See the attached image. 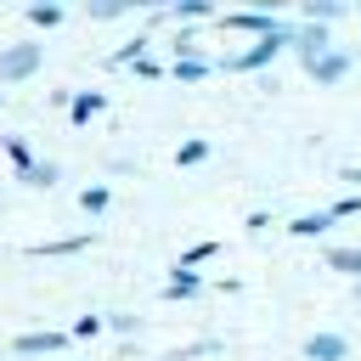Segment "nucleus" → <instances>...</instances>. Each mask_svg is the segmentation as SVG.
I'll use <instances>...</instances> for the list:
<instances>
[{
    "mask_svg": "<svg viewBox=\"0 0 361 361\" xmlns=\"http://www.w3.org/2000/svg\"><path fill=\"white\" fill-rule=\"evenodd\" d=\"M209 254H214V243H197V248H192V254L180 259V271H186V265H197V259H209Z\"/></svg>",
    "mask_w": 361,
    "mask_h": 361,
    "instance_id": "obj_14",
    "label": "nucleus"
},
{
    "mask_svg": "<svg viewBox=\"0 0 361 361\" xmlns=\"http://www.w3.org/2000/svg\"><path fill=\"white\" fill-rule=\"evenodd\" d=\"M79 203H85V214H102V209H107V186H85Z\"/></svg>",
    "mask_w": 361,
    "mask_h": 361,
    "instance_id": "obj_9",
    "label": "nucleus"
},
{
    "mask_svg": "<svg viewBox=\"0 0 361 361\" xmlns=\"http://www.w3.org/2000/svg\"><path fill=\"white\" fill-rule=\"evenodd\" d=\"M68 338L62 333H23L17 338V355H51V350H62Z\"/></svg>",
    "mask_w": 361,
    "mask_h": 361,
    "instance_id": "obj_4",
    "label": "nucleus"
},
{
    "mask_svg": "<svg viewBox=\"0 0 361 361\" xmlns=\"http://www.w3.org/2000/svg\"><path fill=\"white\" fill-rule=\"evenodd\" d=\"M203 158H209V141H186L180 147V164H203Z\"/></svg>",
    "mask_w": 361,
    "mask_h": 361,
    "instance_id": "obj_12",
    "label": "nucleus"
},
{
    "mask_svg": "<svg viewBox=\"0 0 361 361\" xmlns=\"http://www.w3.org/2000/svg\"><path fill=\"white\" fill-rule=\"evenodd\" d=\"M164 293H169V299H186V293H197V276H192V271H175Z\"/></svg>",
    "mask_w": 361,
    "mask_h": 361,
    "instance_id": "obj_7",
    "label": "nucleus"
},
{
    "mask_svg": "<svg viewBox=\"0 0 361 361\" xmlns=\"http://www.w3.org/2000/svg\"><path fill=\"white\" fill-rule=\"evenodd\" d=\"M28 17H34V23H39V28H51V23H62V6H34V11H28Z\"/></svg>",
    "mask_w": 361,
    "mask_h": 361,
    "instance_id": "obj_11",
    "label": "nucleus"
},
{
    "mask_svg": "<svg viewBox=\"0 0 361 361\" xmlns=\"http://www.w3.org/2000/svg\"><path fill=\"white\" fill-rule=\"evenodd\" d=\"M90 113H102V96H96V90H85V96H73V124H85Z\"/></svg>",
    "mask_w": 361,
    "mask_h": 361,
    "instance_id": "obj_6",
    "label": "nucleus"
},
{
    "mask_svg": "<svg viewBox=\"0 0 361 361\" xmlns=\"http://www.w3.org/2000/svg\"><path fill=\"white\" fill-rule=\"evenodd\" d=\"M344 68H350V56L344 51H327L322 62H310V79L316 85H333V79H344Z\"/></svg>",
    "mask_w": 361,
    "mask_h": 361,
    "instance_id": "obj_3",
    "label": "nucleus"
},
{
    "mask_svg": "<svg viewBox=\"0 0 361 361\" xmlns=\"http://www.w3.org/2000/svg\"><path fill=\"white\" fill-rule=\"evenodd\" d=\"M39 68V45H11L0 51V79H28Z\"/></svg>",
    "mask_w": 361,
    "mask_h": 361,
    "instance_id": "obj_1",
    "label": "nucleus"
},
{
    "mask_svg": "<svg viewBox=\"0 0 361 361\" xmlns=\"http://www.w3.org/2000/svg\"><path fill=\"white\" fill-rule=\"evenodd\" d=\"M327 265H338V271H355V276H361V248H333V254H327Z\"/></svg>",
    "mask_w": 361,
    "mask_h": 361,
    "instance_id": "obj_8",
    "label": "nucleus"
},
{
    "mask_svg": "<svg viewBox=\"0 0 361 361\" xmlns=\"http://www.w3.org/2000/svg\"><path fill=\"white\" fill-rule=\"evenodd\" d=\"M305 355H310V361H344L350 344H344L338 333H310V338H305Z\"/></svg>",
    "mask_w": 361,
    "mask_h": 361,
    "instance_id": "obj_2",
    "label": "nucleus"
},
{
    "mask_svg": "<svg viewBox=\"0 0 361 361\" xmlns=\"http://www.w3.org/2000/svg\"><path fill=\"white\" fill-rule=\"evenodd\" d=\"M23 180H28V186H51V180H56V164H34Z\"/></svg>",
    "mask_w": 361,
    "mask_h": 361,
    "instance_id": "obj_10",
    "label": "nucleus"
},
{
    "mask_svg": "<svg viewBox=\"0 0 361 361\" xmlns=\"http://www.w3.org/2000/svg\"><path fill=\"white\" fill-rule=\"evenodd\" d=\"M175 73H180V79H197V73H203V62H197V56H186V62H175Z\"/></svg>",
    "mask_w": 361,
    "mask_h": 361,
    "instance_id": "obj_13",
    "label": "nucleus"
},
{
    "mask_svg": "<svg viewBox=\"0 0 361 361\" xmlns=\"http://www.w3.org/2000/svg\"><path fill=\"white\" fill-rule=\"evenodd\" d=\"M327 226H333V209H327V214H299L288 231H293V237H322Z\"/></svg>",
    "mask_w": 361,
    "mask_h": 361,
    "instance_id": "obj_5",
    "label": "nucleus"
}]
</instances>
